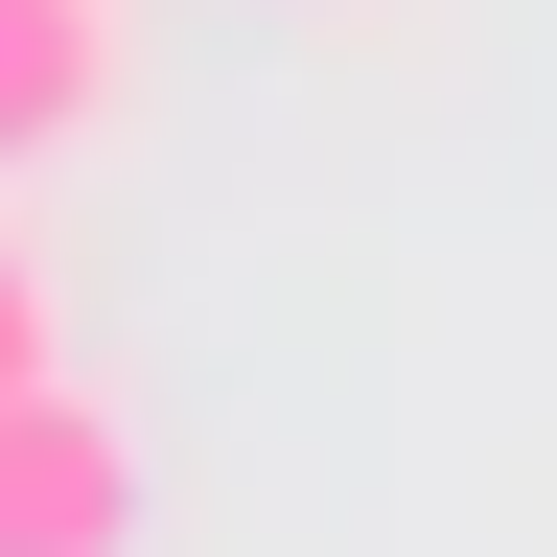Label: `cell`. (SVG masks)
I'll use <instances>...</instances> for the list:
<instances>
[{
	"instance_id": "cell-1",
	"label": "cell",
	"mask_w": 557,
	"mask_h": 557,
	"mask_svg": "<svg viewBox=\"0 0 557 557\" xmlns=\"http://www.w3.org/2000/svg\"><path fill=\"white\" fill-rule=\"evenodd\" d=\"M0 557H139V465H116L94 372L0 395Z\"/></svg>"
},
{
	"instance_id": "cell-2",
	"label": "cell",
	"mask_w": 557,
	"mask_h": 557,
	"mask_svg": "<svg viewBox=\"0 0 557 557\" xmlns=\"http://www.w3.org/2000/svg\"><path fill=\"white\" fill-rule=\"evenodd\" d=\"M94 94H116V0H0V163H70L94 139Z\"/></svg>"
},
{
	"instance_id": "cell-3",
	"label": "cell",
	"mask_w": 557,
	"mask_h": 557,
	"mask_svg": "<svg viewBox=\"0 0 557 557\" xmlns=\"http://www.w3.org/2000/svg\"><path fill=\"white\" fill-rule=\"evenodd\" d=\"M70 372V302H47V233H0V395Z\"/></svg>"
}]
</instances>
